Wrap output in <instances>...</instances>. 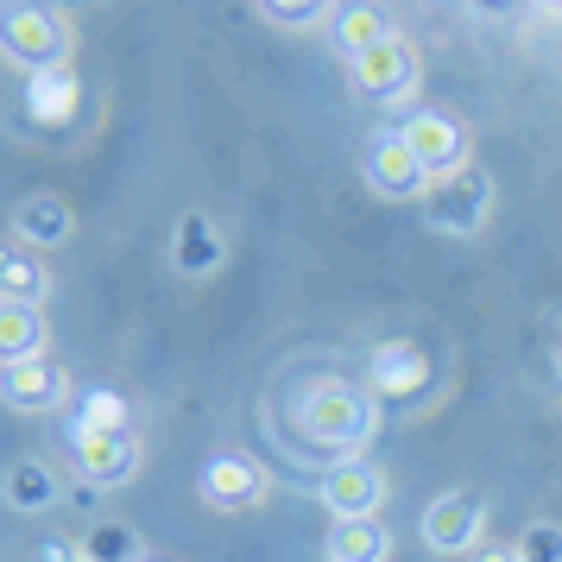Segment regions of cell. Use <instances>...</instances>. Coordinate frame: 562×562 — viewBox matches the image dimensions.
I'll list each match as a JSON object with an SVG mask.
<instances>
[{
  "instance_id": "cell-8",
  "label": "cell",
  "mask_w": 562,
  "mask_h": 562,
  "mask_svg": "<svg viewBox=\"0 0 562 562\" xmlns=\"http://www.w3.org/2000/svg\"><path fill=\"white\" fill-rule=\"evenodd\" d=\"M417 537H424V550L430 557H474L486 543V493L481 486H449V493H436L424 518H417Z\"/></svg>"
},
{
  "instance_id": "cell-2",
  "label": "cell",
  "mask_w": 562,
  "mask_h": 562,
  "mask_svg": "<svg viewBox=\"0 0 562 562\" xmlns=\"http://www.w3.org/2000/svg\"><path fill=\"white\" fill-rule=\"evenodd\" d=\"M77 52V26L70 13L52 7V0H0V64L20 70V77H38V70H57Z\"/></svg>"
},
{
  "instance_id": "cell-26",
  "label": "cell",
  "mask_w": 562,
  "mask_h": 562,
  "mask_svg": "<svg viewBox=\"0 0 562 562\" xmlns=\"http://www.w3.org/2000/svg\"><path fill=\"white\" fill-rule=\"evenodd\" d=\"M468 562H518V543H493V537H486V543H481Z\"/></svg>"
},
{
  "instance_id": "cell-12",
  "label": "cell",
  "mask_w": 562,
  "mask_h": 562,
  "mask_svg": "<svg viewBox=\"0 0 562 562\" xmlns=\"http://www.w3.org/2000/svg\"><path fill=\"white\" fill-rule=\"evenodd\" d=\"M385 493H392V481H385V468L373 456L335 461V468H323V481H316V499H323L329 518H380Z\"/></svg>"
},
{
  "instance_id": "cell-29",
  "label": "cell",
  "mask_w": 562,
  "mask_h": 562,
  "mask_svg": "<svg viewBox=\"0 0 562 562\" xmlns=\"http://www.w3.org/2000/svg\"><path fill=\"white\" fill-rule=\"evenodd\" d=\"M550 7H562V0H550Z\"/></svg>"
},
{
  "instance_id": "cell-4",
  "label": "cell",
  "mask_w": 562,
  "mask_h": 562,
  "mask_svg": "<svg viewBox=\"0 0 562 562\" xmlns=\"http://www.w3.org/2000/svg\"><path fill=\"white\" fill-rule=\"evenodd\" d=\"M367 392L380 398V405H398V411H424L436 405V392H442V360L424 348V341H411V335H392L380 341L373 355H367Z\"/></svg>"
},
{
  "instance_id": "cell-1",
  "label": "cell",
  "mask_w": 562,
  "mask_h": 562,
  "mask_svg": "<svg viewBox=\"0 0 562 562\" xmlns=\"http://www.w3.org/2000/svg\"><path fill=\"white\" fill-rule=\"evenodd\" d=\"M380 398L367 392V380H348V373H304L297 392H291V430L304 436L310 449H323L335 461L367 456V442L380 436Z\"/></svg>"
},
{
  "instance_id": "cell-11",
  "label": "cell",
  "mask_w": 562,
  "mask_h": 562,
  "mask_svg": "<svg viewBox=\"0 0 562 562\" xmlns=\"http://www.w3.org/2000/svg\"><path fill=\"white\" fill-rule=\"evenodd\" d=\"M360 178H367V190H373L380 203H424V190H430V171H424L417 153L398 139V127H380L373 139H367Z\"/></svg>"
},
{
  "instance_id": "cell-17",
  "label": "cell",
  "mask_w": 562,
  "mask_h": 562,
  "mask_svg": "<svg viewBox=\"0 0 562 562\" xmlns=\"http://www.w3.org/2000/svg\"><path fill=\"white\" fill-rule=\"evenodd\" d=\"M52 355V316L45 304H0V367Z\"/></svg>"
},
{
  "instance_id": "cell-16",
  "label": "cell",
  "mask_w": 562,
  "mask_h": 562,
  "mask_svg": "<svg viewBox=\"0 0 562 562\" xmlns=\"http://www.w3.org/2000/svg\"><path fill=\"white\" fill-rule=\"evenodd\" d=\"M20 108H26L32 127H70V121L82 114V77L70 70V64L38 70V77H26V95H20Z\"/></svg>"
},
{
  "instance_id": "cell-27",
  "label": "cell",
  "mask_w": 562,
  "mask_h": 562,
  "mask_svg": "<svg viewBox=\"0 0 562 562\" xmlns=\"http://www.w3.org/2000/svg\"><path fill=\"white\" fill-rule=\"evenodd\" d=\"M139 562H178V557H165V550H146V557H139Z\"/></svg>"
},
{
  "instance_id": "cell-10",
  "label": "cell",
  "mask_w": 562,
  "mask_h": 562,
  "mask_svg": "<svg viewBox=\"0 0 562 562\" xmlns=\"http://www.w3.org/2000/svg\"><path fill=\"white\" fill-rule=\"evenodd\" d=\"M165 259H171V272H178L183 284H209V279H222V272H228L234 240H228V228H222L209 209H183L178 222H171Z\"/></svg>"
},
{
  "instance_id": "cell-9",
  "label": "cell",
  "mask_w": 562,
  "mask_h": 562,
  "mask_svg": "<svg viewBox=\"0 0 562 562\" xmlns=\"http://www.w3.org/2000/svg\"><path fill=\"white\" fill-rule=\"evenodd\" d=\"M70 461H77V481L95 486V493H121V486L139 481L146 468V442L133 430H82L70 424Z\"/></svg>"
},
{
  "instance_id": "cell-24",
  "label": "cell",
  "mask_w": 562,
  "mask_h": 562,
  "mask_svg": "<svg viewBox=\"0 0 562 562\" xmlns=\"http://www.w3.org/2000/svg\"><path fill=\"white\" fill-rule=\"evenodd\" d=\"M512 543H518V562H562V518H531Z\"/></svg>"
},
{
  "instance_id": "cell-22",
  "label": "cell",
  "mask_w": 562,
  "mask_h": 562,
  "mask_svg": "<svg viewBox=\"0 0 562 562\" xmlns=\"http://www.w3.org/2000/svg\"><path fill=\"white\" fill-rule=\"evenodd\" d=\"M259 20L279 32H323L341 13V0H254Z\"/></svg>"
},
{
  "instance_id": "cell-18",
  "label": "cell",
  "mask_w": 562,
  "mask_h": 562,
  "mask_svg": "<svg viewBox=\"0 0 562 562\" xmlns=\"http://www.w3.org/2000/svg\"><path fill=\"white\" fill-rule=\"evenodd\" d=\"M52 297V266L20 240H0V304H45Z\"/></svg>"
},
{
  "instance_id": "cell-5",
  "label": "cell",
  "mask_w": 562,
  "mask_h": 562,
  "mask_svg": "<svg viewBox=\"0 0 562 562\" xmlns=\"http://www.w3.org/2000/svg\"><path fill=\"white\" fill-rule=\"evenodd\" d=\"M348 89L373 108H411V95L424 89V52L411 45L405 32H392L373 52L348 57Z\"/></svg>"
},
{
  "instance_id": "cell-25",
  "label": "cell",
  "mask_w": 562,
  "mask_h": 562,
  "mask_svg": "<svg viewBox=\"0 0 562 562\" xmlns=\"http://www.w3.org/2000/svg\"><path fill=\"white\" fill-rule=\"evenodd\" d=\"M26 562H89L82 557V537H70V531H45L38 543L26 550Z\"/></svg>"
},
{
  "instance_id": "cell-15",
  "label": "cell",
  "mask_w": 562,
  "mask_h": 562,
  "mask_svg": "<svg viewBox=\"0 0 562 562\" xmlns=\"http://www.w3.org/2000/svg\"><path fill=\"white\" fill-rule=\"evenodd\" d=\"M64 468L52 456H13L0 468V506L13 518H45V512L64 506Z\"/></svg>"
},
{
  "instance_id": "cell-3",
  "label": "cell",
  "mask_w": 562,
  "mask_h": 562,
  "mask_svg": "<svg viewBox=\"0 0 562 562\" xmlns=\"http://www.w3.org/2000/svg\"><path fill=\"white\" fill-rule=\"evenodd\" d=\"M493 209H499V183L486 178L481 165H468V171H449V178H430L424 190V228L442 234V240H481L493 228Z\"/></svg>"
},
{
  "instance_id": "cell-6",
  "label": "cell",
  "mask_w": 562,
  "mask_h": 562,
  "mask_svg": "<svg viewBox=\"0 0 562 562\" xmlns=\"http://www.w3.org/2000/svg\"><path fill=\"white\" fill-rule=\"evenodd\" d=\"M196 499L222 518H247L272 499V468L254 456V449H215V456L196 468Z\"/></svg>"
},
{
  "instance_id": "cell-21",
  "label": "cell",
  "mask_w": 562,
  "mask_h": 562,
  "mask_svg": "<svg viewBox=\"0 0 562 562\" xmlns=\"http://www.w3.org/2000/svg\"><path fill=\"white\" fill-rule=\"evenodd\" d=\"M77 424L82 430H133V398L121 385H89V392H77Z\"/></svg>"
},
{
  "instance_id": "cell-28",
  "label": "cell",
  "mask_w": 562,
  "mask_h": 562,
  "mask_svg": "<svg viewBox=\"0 0 562 562\" xmlns=\"http://www.w3.org/2000/svg\"><path fill=\"white\" fill-rule=\"evenodd\" d=\"M557 373H562V329H557Z\"/></svg>"
},
{
  "instance_id": "cell-20",
  "label": "cell",
  "mask_w": 562,
  "mask_h": 562,
  "mask_svg": "<svg viewBox=\"0 0 562 562\" xmlns=\"http://www.w3.org/2000/svg\"><path fill=\"white\" fill-rule=\"evenodd\" d=\"M392 20H385V7L380 0H348L341 13L329 20V38H335V52L341 57H360V52H373L380 38H392Z\"/></svg>"
},
{
  "instance_id": "cell-13",
  "label": "cell",
  "mask_w": 562,
  "mask_h": 562,
  "mask_svg": "<svg viewBox=\"0 0 562 562\" xmlns=\"http://www.w3.org/2000/svg\"><path fill=\"white\" fill-rule=\"evenodd\" d=\"M70 398H77L70 367H57L52 355L20 360V367H0V405L13 411V417H57Z\"/></svg>"
},
{
  "instance_id": "cell-19",
  "label": "cell",
  "mask_w": 562,
  "mask_h": 562,
  "mask_svg": "<svg viewBox=\"0 0 562 562\" xmlns=\"http://www.w3.org/2000/svg\"><path fill=\"white\" fill-rule=\"evenodd\" d=\"M392 557V531L380 518H335L323 537V562H385Z\"/></svg>"
},
{
  "instance_id": "cell-14",
  "label": "cell",
  "mask_w": 562,
  "mask_h": 562,
  "mask_svg": "<svg viewBox=\"0 0 562 562\" xmlns=\"http://www.w3.org/2000/svg\"><path fill=\"white\" fill-rule=\"evenodd\" d=\"M7 240H20L32 254H64L77 240V203L57 190H26L7 209Z\"/></svg>"
},
{
  "instance_id": "cell-23",
  "label": "cell",
  "mask_w": 562,
  "mask_h": 562,
  "mask_svg": "<svg viewBox=\"0 0 562 562\" xmlns=\"http://www.w3.org/2000/svg\"><path fill=\"white\" fill-rule=\"evenodd\" d=\"M82 557L89 562H139L146 557V543H139L127 525L108 518V525H95V531H82Z\"/></svg>"
},
{
  "instance_id": "cell-7",
  "label": "cell",
  "mask_w": 562,
  "mask_h": 562,
  "mask_svg": "<svg viewBox=\"0 0 562 562\" xmlns=\"http://www.w3.org/2000/svg\"><path fill=\"white\" fill-rule=\"evenodd\" d=\"M392 127H398V139L417 153V165L430 178H449V171L474 165V127L461 114H449V108H405Z\"/></svg>"
}]
</instances>
